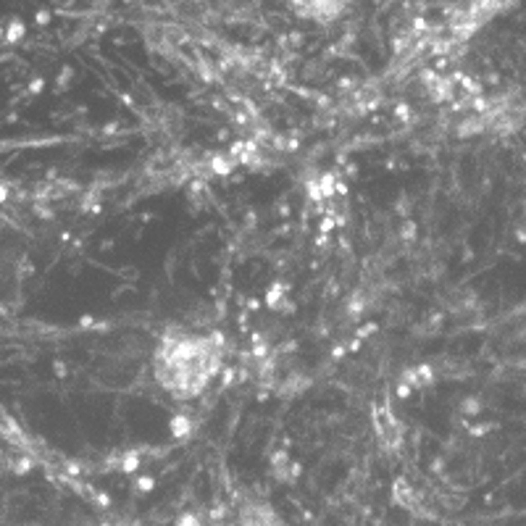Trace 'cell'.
<instances>
[{
  "label": "cell",
  "instance_id": "e0dca14e",
  "mask_svg": "<svg viewBox=\"0 0 526 526\" xmlns=\"http://www.w3.org/2000/svg\"><path fill=\"white\" fill-rule=\"evenodd\" d=\"M234 379H240V369H234V366H224V371H221V390H229V387L234 384Z\"/></svg>",
  "mask_w": 526,
  "mask_h": 526
},
{
  "label": "cell",
  "instance_id": "4dcf8cb0",
  "mask_svg": "<svg viewBox=\"0 0 526 526\" xmlns=\"http://www.w3.org/2000/svg\"><path fill=\"white\" fill-rule=\"evenodd\" d=\"M63 468H66V476H71V479H77V476L82 474V466H79L77 461H66Z\"/></svg>",
  "mask_w": 526,
  "mask_h": 526
},
{
  "label": "cell",
  "instance_id": "f35d334b",
  "mask_svg": "<svg viewBox=\"0 0 526 526\" xmlns=\"http://www.w3.org/2000/svg\"><path fill=\"white\" fill-rule=\"evenodd\" d=\"M295 350H297V339H287L277 348V353H295Z\"/></svg>",
  "mask_w": 526,
  "mask_h": 526
},
{
  "label": "cell",
  "instance_id": "f907efd6",
  "mask_svg": "<svg viewBox=\"0 0 526 526\" xmlns=\"http://www.w3.org/2000/svg\"><path fill=\"white\" fill-rule=\"evenodd\" d=\"M353 84H355V82H353L350 77H342V79H339V87H342V89H350Z\"/></svg>",
  "mask_w": 526,
  "mask_h": 526
},
{
  "label": "cell",
  "instance_id": "11a10c76",
  "mask_svg": "<svg viewBox=\"0 0 526 526\" xmlns=\"http://www.w3.org/2000/svg\"><path fill=\"white\" fill-rule=\"evenodd\" d=\"M108 327H111L108 321H98V324H95V329H98V332H108Z\"/></svg>",
  "mask_w": 526,
  "mask_h": 526
},
{
  "label": "cell",
  "instance_id": "2e32d148",
  "mask_svg": "<svg viewBox=\"0 0 526 526\" xmlns=\"http://www.w3.org/2000/svg\"><path fill=\"white\" fill-rule=\"evenodd\" d=\"M461 413H463V416H476V413H482V403H479V397H463V403H461Z\"/></svg>",
  "mask_w": 526,
  "mask_h": 526
},
{
  "label": "cell",
  "instance_id": "52a82bcc",
  "mask_svg": "<svg viewBox=\"0 0 526 526\" xmlns=\"http://www.w3.org/2000/svg\"><path fill=\"white\" fill-rule=\"evenodd\" d=\"M169 429L176 440H187L190 434H192V419L187 413H174L171 421H169Z\"/></svg>",
  "mask_w": 526,
  "mask_h": 526
},
{
  "label": "cell",
  "instance_id": "83f0119b",
  "mask_svg": "<svg viewBox=\"0 0 526 526\" xmlns=\"http://www.w3.org/2000/svg\"><path fill=\"white\" fill-rule=\"evenodd\" d=\"M287 145H289V137H284V134H274V140H271V148H274V150L284 153Z\"/></svg>",
  "mask_w": 526,
  "mask_h": 526
},
{
  "label": "cell",
  "instance_id": "d590c367",
  "mask_svg": "<svg viewBox=\"0 0 526 526\" xmlns=\"http://www.w3.org/2000/svg\"><path fill=\"white\" fill-rule=\"evenodd\" d=\"M95 316H89V313H84L82 318H79V329H95Z\"/></svg>",
  "mask_w": 526,
  "mask_h": 526
},
{
  "label": "cell",
  "instance_id": "e575fe53",
  "mask_svg": "<svg viewBox=\"0 0 526 526\" xmlns=\"http://www.w3.org/2000/svg\"><path fill=\"white\" fill-rule=\"evenodd\" d=\"M50 16H53V13H50L48 8H40L34 19H37V24H40V27H45V24H50Z\"/></svg>",
  "mask_w": 526,
  "mask_h": 526
},
{
  "label": "cell",
  "instance_id": "603a6c76",
  "mask_svg": "<svg viewBox=\"0 0 526 526\" xmlns=\"http://www.w3.org/2000/svg\"><path fill=\"white\" fill-rule=\"evenodd\" d=\"M176 526H200V516L197 513H179Z\"/></svg>",
  "mask_w": 526,
  "mask_h": 526
},
{
  "label": "cell",
  "instance_id": "484cf974",
  "mask_svg": "<svg viewBox=\"0 0 526 526\" xmlns=\"http://www.w3.org/2000/svg\"><path fill=\"white\" fill-rule=\"evenodd\" d=\"M376 329H379V327H376L374 321L363 324V327H360V329L355 332V339H366V337H371V334H376Z\"/></svg>",
  "mask_w": 526,
  "mask_h": 526
},
{
  "label": "cell",
  "instance_id": "4fadbf2b",
  "mask_svg": "<svg viewBox=\"0 0 526 526\" xmlns=\"http://www.w3.org/2000/svg\"><path fill=\"white\" fill-rule=\"evenodd\" d=\"M140 450H126L124 452V461H121V474H134L140 468Z\"/></svg>",
  "mask_w": 526,
  "mask_h": 526
},
{
  "label": "cell",
  "instance_id": "d4e9b609",
  "mask_svg": "<svg viewBox=\"0 0 526 526\" xmlns=\"http://www.w3.org/2000/svg\"><path fill=\"white\" fill-rule=\"evenodd\" d=\"M334 226H337L334 216H329V213H327V216H321V221H318V232H321V234H329V232L334 229Z\"/></svg>",
  "mask_w": 526,
  "mask_h": 526
},
{
  "label": "cell",
  "instance_id": "ac0fdd59",
  "mask_svg": "<svg viewBox=\"0 0 526 526\" xmlns=\"http://www.w3.org/2000/svg\"><path fill=\"white\" fill-rule=\"evenodd\" d=\"M268 463H271V468H284V466H289L292 461H289V452H287V450H274L271 458H268Z\"/></svg>",
  "mask_w": 526,
  "mask_h": 526
},
{
  "label": "cell",
  "instance_id": "9a60e30c",
  "mask_svg": "<svg viewBox=\"0 0 526 526\" xmlns=\"http://www.w3.org/2000/svg\"><path fill=\"white\" fill-rule=\"evenodd\" d=\"M416 374H419V384H421V390L424 387H429L434 382V369H431V363H421L416 366Z\"/></svg>",
  "mask_w": 526,
  "mask_h": 526
},
{
  "label": "cell",
  "instance_id": "7dc6e473",
  "mask_svg": "<svg viewBox=\"0 0 526 526\" xmlns=\"http://www.w3.org/2000/svg\"><path fill=\"white\" fill-rule=\"evenodd\" d=\"M442 468H445V461H442V458H434V461H431V471H434V474H442Z\"/></svg>",
  "mask_w": 526,
  "mask_h": 526
},
{
  "label": "cell",
  "instance_id": "c3c4849f",
  "mask_svg": "<svg viewBox=\"0 0 526 526\" xmlns=\"http://www.w3.org/2000/svg\"><path fill=\"white\" fill-rule=\"evenodd\" d=\"M329 242H332L329 234H318V237H316V245H318V247H329Z\"/></svg>",
  "mask_w": 526,
  "mask_h": 526
},
{
  "label": "cell",
  "instance_id": "6da1fadb",
  "mask_svg": "<svg viewBox=\"0 0 526 526\" xmlns=\"http://www.w3.org/2000/svg\"><path fill=\"white\" fill-rule=\"evenodd\" d=\"M371 419H374V431H376L379 445H382L384 450H390V452L400 450V447H403V440H405V426L395 419L392 408L374 403Z\"/></svg>",
  "mask_w": 526,
  "mask_h": 526
},
{
  "label": "cell",
  "instance_id": "ab89813d",
  "mask_svg": "<svg viewBox=\"0 0 526 526\" xmlns=\"http://www.w3.org/2000/svg\"><path fill=\"white\" fill-rule=\"evenodd\" d=\"M53 371H56V376H58V379H66V376H68V371H66V363H61V360H56V363H53Z\"/></svg>",
  "mask_w": 526,
  "mask_h": 526
},
{
  "label": "cell",
  "instance_id": "ee69618b",
  "mask_svg": "<svg viewBox=\"0 0 526 526\" xmlns=\"http://www.w3.org/2000/svg\"><path fill=\"white\" fill-rule=\"evenodd\" d=\"M287 40H289V42L295 45V48H297V45H303V34H300V32H295V29H292V32L287 34Z\"/></svg>",
  "mask_w": 526,
  "mask_h": 526
},
{
  "label": "cell",
  "instance_id": "d6986e66",
  "mask_svg": "<svg viewBox=\"0 0 526 526\" xmlns=\"http://www.w3.org/2000/svg\"><path fill=\"white\" fill-rule=\"evenodd\" d=\"M419 79L424 82V87H426V89H431V87L437 84L442 77L437 74V68H421V71H419Z\"/></svg>",
  "mask_w": 526,
  "mask_h": 526
},
{
  "label": "cell",
  "instance_id": "277c9868",
  "mask_svg": "<svg viewBox=\"0 0 526 526\" xmlns=\"http://www.w3.org/2000/svg\"><path fill=\"white\" fill-rule=\"evenodd\" d=\"M489 129V124H487V119L484 116H466L458 126H455V134L458 137H474V134H482V132H487Z\"/></svg>",
  "mask_w": 526,
  "mask_h": 526
},
{
  "label": "cell",
  "instance_id": "7a4b0ae2",
  "mask_svg": "<svg viewBox=\"0 0 526 526\" xmlns=\"http://www.w3.org/2000/svg\"><path fill=\"white\" fill-rule=\"evenodd\" d=\"M3 437L13 445V447H21V450H27V452H32V442L27 440V434L19 429V424L8 416V413H3Z\"/></svg>",
  "mask_w": 526,
  "mask_h": 526
},
{
  "label": "cell",
  "instance_id": "d6a6232c",
  "mask_svg": "<svg viewBox=\"0 0 526 526\" xmlns=\"http://www.w3.org/2000/svg\"><path fill=\"white\" fill-rule=\"evenodd\" d=\"M93 502H98L100 508H108V505H111V497H108V492H93Z\"/></svg>",
  "mask_w": 526,
  "mask_h": 526
},
{
  "label": "cell",
  "instance_id": "816d5d0a",
  "mask_svg": "<svg viewBox=\"0 0 526 526\" xmlns=\"http://www.w3.org/2000/svg\"><path fill=\"white\" fill-rule=\"evenodd\" d=\"M345 174H348V176H355V174H358V164H345Z\"/></svg>",
  "mask_w": 526,
  "mask_h": 526
},
{
  "label": "cell",
  "instance_id": "9f6ffc18",
  "mask_svg": "<svg viewBox=\"0 0 526 526\" xmlns=\"http://www.w3.org/2000/svg\"><path fill=\"white\" fill-rule=\"evenodd\" d=\"M216 137H219V140H226V137H229V132H226V129H219V134H216Z\"/></svg>",
  "mask_w": 526,
  "mask_h": 526
},
{
  "label": "cell",
  "instance_id": "9c48e42d",
  "mask_svg": "<svg viewBox=\"0 0 526 526\" xmlns=\"http://www.w3.org/2000/svg\"><path fill=\"white\" fill-rule=\"evenodd\" d=\"M208 166H211V174H213V176H229V174L234 171V166H237V164L232 161L229 155L213 153V158H211V164H208Z\"/></svg>",
  "mask_w": 526,
  "mask_h": 526
},
{
  "label": "cell",
  "instance_id": "f546056e",
  "mask_svg": "<svg viewBox=\"0 0 526 526\" xmlns=\"http://www.w3.org/2000/svg\"><path fill=\"white\" fill-rule=\"evenodd\" d=\"M42 87H45V79H42V77H34V79L29 82V87H27V93H29V95H40Z\"/></svg>",
  "mask_w": 526,
  "mask_h": 526
},
{
  "label": "cell",
  "instance_id": "ffe728a7",
  "mask_svg": "<svg viewBox=\"0 0 526 526\" xmlns=\"http://www.w3.org/2000/svg\"><path fill=\"white\" fill-rule=\"evenodd\" d=\"M400 240L403 242H413L416 240V221L413 219H405L403 226H400Z\"/></svg>",
  "mask_w": 526,
  "mask_h": 526
},
{
  "label": "cell",
  "instance_id": "5bb4252c",
  "mask_svg": "<svg viewBox=\"0 0 526 526\" xmlns=\"http://www.w3.org/2000/svg\"><path fill=\"white\" fill-rule=\"evenodd\" d=\"M305 195H308V200L316 203V205H321V200H327L324 192H321V185H318V179H308V182H305Z\"/></svg>",
  "mask_w": 526,
  "mask_h": 526
},
{
  "label": "cell",
  "instance_id": "6f0895ef",
  "mask_svg": "<svg viewBox=\"0 0 526 526\" xmlns=\"http://www.w3.org/2000/svg\"><path fill=\"white\" fill-rule=\"evenodd\" d=\"M487 82H492V84H497V82H500V77H497V74H489V77H487Z\"/></svg>",
  "mask_w": 526,
  "mask_h": 526
},
{
  "label": "cell",
  "instance_id": "bcb514c9",
  "mask_svg": "<svg viewBox=\"0 0 526 526\" xmlns=\"http://www.w3.org/2000/svg\"><path fill=\"white\" fill-rule=\"evenodd\" d=\"M345 353H348V348H345V345H334V348H332V358H334V360H339Z\"/></svg>",
  "mask_w": 526,
  "mask_h": 526
},
{
  "label": "cell",
  "instance_id": "f6af8a7d",
  "mask_svg": "<svg viewBox=\"0 0 526 526\" xmlns=\"http://www.w3.org/2000/svg\"><path fill=\"white\" fill-rule=\"evenodd\" d=\"M119 132V121H108L105 126H103V134L108 137V134H116Z\"/></svg>",
  "mask_w": 526,
  "mask_h": 526
},
{
  "label": "cell",
  "instance_id": "30bf717a",
  "mask_svg": "<svg viewBox=\"0 0 526 526\" xmlns=\"http://www.w3.org/2000/svg\"><path fill=\"white\" fill-rule=\"evenodd\" d=\"M366 305H369V297H366L360 289L358 292H353V297L348 300V318H353V321H358L360 318V313L366 311Z\"/></svg>",
  "mask_w": 526,
  "mask_h": 526
},
{
  "label": "cell",
  "instance_id": "b9f144b4",
  "mask_svg": "<svg viewBox=\"0 0 526 526\" xmlns=\"http://www.w3.org/2000/svg\"><path fill=\"white\" fill-rule=\"evenodd\" d=\"M289 474H292V482H295V479H297V476L303 474V463H297V461H292V463H289Z\"/></svg>",
  "mask_w": 526,
  "mask_h": 526
},
{
  "label": "cell",
  "instance_id": "7c38bea8",
  "mask_svg": "<svg viewBox=\"0 0 526 526\" xmlns=\"http://www.w3.org/2000/svg\"><path fill=\"white\" fill-rule=\"evenodd\" d=\"M24 32H27V27L21 24L19 19H13L11 24L6 27V34H3V40H6V45H16L21 37H24Z\"/></svg>",
  "mask_w": 526,
  "mask_h": 526
},
{
  "label": "cell",
  "instance_id": "ba28073f",
  "mask_svg": "<svg viewBox=\"0 0 526 526\" xmlns=\"http://www.w3.org/2000/svg\"><path fill=\"white\" fill-rule=\"evenodd\" d=\"M287 289H289V284H287V282H274V284L268 287L266 297H263L266 308H274V311H279V305L284 303V292H287Z\"/></svg>",
  "mask_w": 526,
  "mask_h": 526
},
{
  "label": "cell",
  "instance_id": "f1b7e54d",
  "mask_svg": "<svg viewBox=\"0 0 526 526\" xmlns=\"http://www.w3.org/2000/svg\"><path fill=\"white\" fill-rule=\"evenodd\" d=\"M71 77H74V68H71V66H63V68H61V74H58V87L63 89L68 82H71Z\"/></svg>",
  "mask_w": 526,
  "mask_h": 526
},
{
  "label": "cell",
  "instance_id": "836d02e7",
  "mask_svg": "<svg viewBox=\"0 0 526 526\" xmlns=\"http://www.w3.org/2000/svg\"><path fill=\"white\" fill-rule=\"evenodd\" d=\"M410 392H413V387H408L405 382H400V384H397V390H395V395H397L400 400H408V397H410Z\"/></svg>",
  "mask_w": 526,
  "mask_h": 526
},
{
  "label": "cell",
  "instance_id": "3957f363",
  "mask_svg": "<svg viewBox=\"0 0 526 526\" xmlns=\"http://www.w3.org/2000/svg\"><path fill=\"white\" fill-rule=\"evenodd\" d=\"M429 98H431V103H452V98H455V82H452V77H442L437 84L429 89Z\"/></svg>",
  "mask_w": 526,
  "mask_h": 526
},
{
  "label": "cell",
  "instance_id": "db71d44e",
  "mask_svg": "<svg viewBox=\"0 0 526 526\" xmlns=\"http://www.w3.org/2000/svg\"><path fill=\"white\" fill-rule=\"evenodd\" d=\"M261 308V300H247V311H258Z\"/></svg>",
  "mask_w": 526,
  "mask_h": 526
},
{
  "label": "cell",
  "instance_id": "4316f807",
  "mask_svg": "<svg viewBox=\"0 0 526 526\" xmlns=\"http://www.w3.org/2000/svg\"><path fill=\"white\" fill-rule=\"evenodd\" d=\"M492 429H497V424H492V421H489V424H476V426H471L468 431L474 434V437H484V434H487V431H492Z\"/></svg>",
  "mask_w": 526,
  "mask_h": 526
},
{
  "label": "cell",
  "instance_id": "8992f818",
  "mask_svg": "<svg viewBox=\"0 0 526 526\" xmlns=\"http://www.w3.org/2000/svg\"><path fill=\"white\" fill-rule=\"evenodd\" d=\"M34 455L32 452H19V455H13V458L8 461V468H11V474L13 476H27L32 468H34Z\"/></svg>",
  "mask_w": 526,
  "mask_h": 526
},
{
  "label": "cell",
  "instance_id": "5b68a950",
  "mask_svg": "<svg viewBox=\"0 0 526 526\" xmlns=\"http://www.w3.org/2000/svg\"><path fill=\"white\" fill-rule=\"evenodd\" d=\"M311 387V379L308 376H303V374H289L282 384H279V395H284V397H292V395H297V392H303V390H308Z\"/></svg>",
  "mask_w": 526,
  "mask_h": 526
},
{
  "label": "cell",
  "instance_id": "8d00e7d4",
  "mask_svg": "<svg viewBox=\"0 0 526 526\" xmlns=\"http://www.w3.org/2000/svg\"><path fill=\"white\" fill-rule=\"evenodd\" d=\"M395 211H397L400 216L410 219V216H408V195H400V200H397V205H395Z\"/></svg>",
  "mask_w": 526,
  "mask_h": 526
},
{
  "label": "cell",
  "instance_id": "74e56055",
  "mask_svg": "<svg viewBox=\"0 0 526 526\" xmlns=\"http://www.w3.org/2000/svg\"><path fill=\"white\" fill-rule=\"evenodd\" d=\"M34 213H37L40 219H53V208H45L42 203H34Z\"/></svg>",
  "mask_w": 526,
  "mask_h": 526
},
{
  "label": "cell",
  "instance_id": "44dd1931",
  "mask_svg": "<svg viewBox=\"0 0 526 526\" xmlns=\"http://www.w3.org/2000/svg\"><path fill=\"white\" fill-rule=\"evenodd\" d=\"M400 382H405L408 387H413V390H421V384H419V374H416V366H408V369H403Z\"/></svg>",
  "mask_w": 526,
  "mask_h": 526
},
{
  "label": "cell",
  "instance_id": "f5cc1de1",
  "mask_svg": "<svg viewBox=\"0 0 526 526\" xmlns=\"http://www.w3.org/2000/svg\"><path fill=\"white\" fill-rule=\"evenodd\" d=\"M358 350H360V339H353L348 345V353H358Z\"/></svg>",
  "mask_w": 526,
  "mask_h": 526
},
{
  "label": "cell",
  "instance_id": "7bdbcfd3",
  "mask_svg": "<svg viewBox=\"0 0 526 526\" xmlns=\"http://www.w3.org/2000/svg\"><path fill=\"white\" fill-rule=\"evenodd\" d=\"M279 311H282V313H287V316H292L297 308H295V303H292V300H287V297H284V303L279 305Z\"/></svg>",
  "mask_w": 526,
  "mask_h": 526
},
{
  "label": "cell",
  "instance_id": "8fae6325",
  "mask_svg": "<svg viewBox=\"0 0 526 526\" xmlns=\"http://www.w3.org/2000/svg\"><path fill=\"white\" fill-rule=\"evenodd\" d=\"M318 185H321V192L327 200H332L337 195V174L334 171H324L321 176H318Z\"/></svg>",
  "mask_w": 526,
  "mask_h": 526
},
{
  "label": "cell",
  "instance_id": "7402d4cb",
  "mask_svg": "<svg viewBox=\"0 0 526 526\" xmlns=\"http://www.w3.org/2000/svg\"><path fill=\"white\" fill-rule=\"evenodd\" d=\"M134 489H137V492H153V489H155V476H150V474H145V476H137Z\"/></svg>",
  "mask_w": 526,
  "mask_h": 526
},
{
  "label": "cell",
  "instance_id": "1f68e13d",
  "mask_svg": "<svg viewBox=\"0 0 526 526\" xmlns=\"http://www.w3.org/2000/svg\"><path fill=\"white\" fill-rule=\"evenodd\" d=\"M208 337H211V342H213V345H216L219 350H224V345H226V337H224V332H219V329H213V332H211Z\"/></svg>",
  "mask_w": 526,
  "mask_h": 526
},
{
  "label": "cell",
  "instance_id": "cb8c5ba5",
  "mask_svg": "<svg viewBox=\"0 0 526 526\" xmlns=\"http://www.w3.org/2000/svg\"><path fill=\"white\" fill-rule=\"evenodd\" d=\"M410 116H413V113H410V105H408V103H397V105H395V119H397V121H410Z\"/></svg>",
  "mask_w": 526,
  "mask_h": 526
},
{
  "label": "cell",
  "instance_id": "60d3db41",
  "mask_svg": "<svg viewBox=\"0 0 526 526\" xmlns=\"http://www.w3.org/2000/svg\"><path fill=\"white\" fill-rule=\"evenodd\" d=\"M316 105H318V108H329V105H332V98L324 95V93H318V95H316Z\"/></svg>",
  "mask_w": 526,
  "mask_h": 526
},
{
  "label": "cell",
  "instance_id": "681fc988",
  "mask_svg": "<svg viewBox=\"0 0 526 526\" xmlns=\"http://www.w3.org/2000/svg\"><path fill=\"white\" fill-rule=\"evenodd\" d=\"M337 195L348 197V185H345V182H339V179H337Z\"/></svg>",
  "mask_w": 526,
  "mask_h": 526
}]
</instances>
